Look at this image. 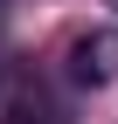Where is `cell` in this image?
<instances>
[{"label":"cell","instance_id":"obj_1","mask_svg":"<svg viewBox=\"0 0 118 124\" xmlns=\"http://www.w3.org/2000/svg\"><path fill=\"white\" fill-rule=\"evenodd\" d=\"M69 76H77L83 90L118 83V28H97V35H77L69 41Z\"/></svg>","mask_w":118,"mask_h":124},{"label":"cell","instance_id":"obj_2","mask_svg":"<svg viewBox=\"0 0 118 124\" xmlns=\"http://www.w3.org/2000/svg\"><path fill=\"white\" fill-rule=\"evenodd\" d=\"M0 124H56V117H49V110H35V103H14Z\"/></svg>","mask_w":118,"mask_h":124},{"label":"cell","instance_id":"obj_3","mask_svg":"<svg viewBox=\"0 0 118 124\" xmlns=\"http://www.w3.org/2000/svg\"><path fill=\"white\" fill-rule=\"evenodd\" d=\"M111 7H118V0H111Z\"/></svg>","mask_w":118,"mask_h":124}]
</instances>
